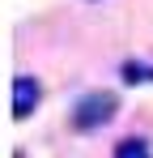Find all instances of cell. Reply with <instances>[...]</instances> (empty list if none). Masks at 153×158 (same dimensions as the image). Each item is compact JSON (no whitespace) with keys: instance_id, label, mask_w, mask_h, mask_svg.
Wrapping results in <instances>:
<instances>
[{"instance_id":"3","label":"cell","mask_w":153,"mask_h":158,"mask_svg":"<svg viewBox=\"0 0 153 158\" xmlns=\"http://www.w3.org/2000/svg\"><path fill=\"white\" fill-rule=\"evenodd\" d=\"M119 77H124L128 85H153V64H145V60H124V64H119Z\"/></svg>"},{"instance_id":"1","label":"cell","mask_w":153,"mask_h":158,"mask_svg":"<svg viewBox=\"0 0 153 158\" xmlns=\"http://www.w3.org/2000/svg\"><path fill=\"white\" fill-rule=\"evenodd\" d=\"M115 115H119V94L115 90H85L68 111V124H73V132H98Z\"/></svg>"},{"instance_id":"2","label":"cell","mask_w":153,"mask_h":158,"mask_svg":"<svg viewBox=\"0 0 153 158\" xmlns=\"http://www.w3.org/2000/svg\"><path fill=\"white\" fill-rule=\"evenodd\" d=\"M43 103V81L38 77H13V120H30Z\"/></svg>"},{"instance_id":"4","label":"cell","mask_w":153,"mask_h":158,"mask_svg":"<svg viewBox=\"0 0 153 158\" xmlns=\"http://www.w3.org/2000/svg\"><path fill=\"white\" fill-rule=\"evenodd\" d=\"M111 158H153V150H149L145 137H124V141L111 150Z\"/></svg>"}]
</instances>
